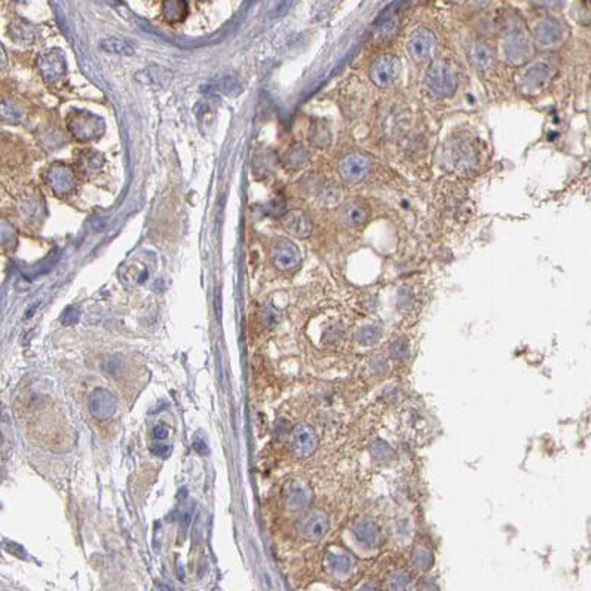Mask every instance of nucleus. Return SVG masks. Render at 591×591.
I'll return each instance as SVG.
<instances>
[{
    "mask_svg": "<svg viewBox=\"0 0 591 591\" xmlns=\"http://www.w3.org/2000/svg\"><path fill=\"white\" fill-rule=\"evenodd\" d=\"M535 55V42L522 30L508 33L501 42V56L508 66H523Z\"/></svg>",
    "mask_w": 591,
    "mask_h": 591,
    "instance_id": "obj_1",
    "label": "nucleus"
},
{
    "mask_svg": "<svg viewBox=\"0 0 591 591\" xmlns=\"http://www.w3.org/2000/svg\"><path fill=\"white\" fill-rule=\"evenodd\" d=\"M553 75V66L549 61L538 60L530 63L517 75V85L526 95H538L549 86Z\"/></svg>",
    "mask_w": 591,
    "mask_h": 591,
    "instance_id": "obj_2",
    "label": "nucleus"
},
{
    "mask_svg": "<svg viewBox=\"0 0 591 591\" xmlns=\"http://www.w3.org/2000/svg\"><path fill=\"white\" fill-rule=\"evenodd\" d=\"M425 85L432 95L448 98L452 97L458 88V75L450 64L437 61L428 68Z\"/></svg>",
    "mask_w": 591,
    "mask_h": 591,
    "instance_id": "obj_3",
    "label": "nucleus"
},
{
    "mask_svg": "<svg viewBox=\"0 0 591 591\" xmlns=\"http://www.w3.org/2000/svg\"><path fill=\"white\" fill-rule=\"evenodd\" d=\"M566 37L563 24L556 18H544L533 27V42L542 49H556Z\"/></svg>",
    "mask_w": 591,
    "mask_h": 591,
    "instance_id": "obj_4",
    "label": "nucleus"
},
{
    "mask_svg": "<svg viewBox=\"0 0 591 591\" xmlns=\"http://www.w3.org/2000/svg\"><path fill=\"white\" fill-rule=\"evenodd\" d=\"M401 63L398 56L393 54L381 55L379 59L371 64L370 68V79L371 82L379 86V88H389L394 85L400 76Z\"/></svg>",
    "mask_w": 591,
    "mask_h": 591,
    "instance_id": "obj_5",
    "label": "nucleus"
},
{
    "mask_svg": "<svg viewBox=\"0 0 591 591\" xmlns=\"http://www.w3.org/2000/svg\"><path fill=\"white\" fill-rule=\"evenodd\" d=\"M436 37L428 28L419 27L413 30L407 39V51L412 59L417 63L429 60L436 52Z\"/></svg>",
    "mask_w": 591,
    "mask_h": 591,
    "instance_id": "obj_6",
    "label": "nucleus"
},
{
    "mask_svg": "<svg viewBox=\"0 0 591 591\" xmlns=\"http://www.w3.org/2000/svg\"><path fill=\"white\" fill-rule=\"evenodd\" d=\"M68 128L71 134L78 140L90 141L103 134L105 122L91 113L82 112L78 117H71V119L68 121Z\"/></svg>",
    "mask_w": 591,
    "mask_h": 591,
    "instance_id": "obj_7",
    "label": "nucleus"
},
{
    "mask_svg": "<svg viewBox=\"0 0 591 591\" xmlns=\"http://www.w3.org/2000/svg\"><path fill=\"white\" fill-rule=\"evenodd\" d=\"M118 407V400L105 388H97L88 397V410L98 421H106Z\"/></svg>",
    "mask_w": 591,
    "mask_h": 591,
    "instance_id": "obj_8",
    "label": "nucleus"
},
{
    "mask_svg": "<svg viewBox=\"0 0 591 591\" xmlns=\"http://www.w3.org/2000/svg\"><path fill=\"white\" fill-rule=\"evenodd\" d=\"M370 171V161L364 155L352 153L347 157H343L339 165L340 177L348 183H359L363 181Z\"/></svg>",
    "mask_w": 591,
    "mask_h": 591,
    "instance_id": "obj_9",
    "label": "nucleus"
},
{
    "mask_svg": "<svg viewBox=\"0 0 591 591\" xmlns=\"http://www.w3.org/2000/svg\"><path fill=\"white\" fill-rule=\"evenodd\" d=\"M318 448V437L309 425H299L293 434V452L299 458L311 456Z\"/></svg>",
    "mask_w": 591,
    "mask_h": 591,
    "instance_id": "obj_10",
    "label": "nucleus"
},
{
    "mask_svg": "<svg viewBox=\"0 0 591 591\" xmlns=\"http://www.w3.org/2000/svg\"><path fill=\"white\" fill-rule=\"evenodd\" d=\"M48 183L55 193L66 195L75 189L76 179L68 167L63 164H55L48 172Z\"/></svg>",
    "mask_w": 591,
    "mask_h": 591,
    "instance_id": "obj_11",
    "label": "nucleus"
},
{
    "mask_svg": "<svg viewBox=\"0 0 591 591\" xmlns=\"http://www.w3.org/2000/svg\"><path fill=\"white\" fill-rule=\"evenodd\" d=\"M328 527L330 522L327 514H324L323 511H315L302 522L300 533L302 537L309 541H318L328 532Z\"/></svg>",
    "mask_w": 591,
    "mask_h": 591,
    "instance_id": "obj_12",
    "label": "nucleus"
},
{
    "mask_svg": "<svg viewBox=\"0 0 591 591\" xmlns=\"http://www.w3.org/2000/svg\"><path fill=\"white\" fill-rule=\"evenodd\" d=\"M369 207L363 203V201H351V203L345 204L339 213L340 223L347 227H358L366 223L369 217Z\"/></svg>",
    "mask_w": 591,
    "mask_h": 591,
    "instance_id": "obj_13",
    "label": "nucleus"
},
{
    "mask_svg": "<svg viewBox=\"0 0 591 591\" xmlns=\"http://www.w3.org/2000/svg\"><path fill=\"white\" fill-rule=\"evenodd\" d=\"M272 261L278 269L287 270L294 268L299 263L300 254L296 249V245L290 241H280L275 247H273Z\"/></svg>",
    "mask_w": 591,
    "mask_h": 591,
    "instance_id": "obj_14",
    "label": "nucleus"
},
{
    "mask_svg": "<svg viewBox=\"0 0 591 591\" xmlns=\"http://www.w3.org/2000/svg\"><path fill=\"white\" fill-rule=\"evenodd\" d=\"M39 68H40L42 75L45 79H48L51 82L60 80L63 78V75L66 73V66H64L63 55L59 51H51V52L45 54L43 56H40Z\"/></svg>",
    "mask_w": 591,
    "mask_h": 591,
    "instance_id": "obj_15",
    "label": "nucleus"
},
{
    "mask_svg": "<svg viewBox=\"0 0 591 591\" xmlns=\"http://www.w3.org/2000/svg\"><path fill=\"white\" fill-rule=\"evenodd\" d=\"M282 226L296 238H308L312 232V222L304 211H292L282 219Z\"/></svg>",
    "mask_w": 591,
    "mask_h": 591,
    "instance_id": "obj_16",
    "label": "nucleus"
},
{
    "mask_svg": "<svg viewBox=\"0 0 591 591\" xmlns=\"http://www.w3.org/2000/svg\"><path fill=\"white\" fill-rule=\"evenodd\" d=\"M470 61L477 70H487L494 64V54L484 43H474L470 48Z\"/></svg>",
    "mask_w": 591,
    "mask_h": 591,
    "instance_id": "obj_17",
    "label": "nucleus"
},
{
    "mask_svg": "<svg viewBox=\"0 0 591 591\" xmlns=\"http://www.w3.org/2000/svg\"><path fill=\"white\" fill-rule=\"evenodd\" d=\"M309 501H311V492L305 486L296 483L290 489H288L287 506L290 508H293V510L305 508L309 503Z\"/></svg>",
    "mask_w": 591,
    "mask_h": 591,
    "instance_id": "obj_18",
    "label": "nucleus"
},
{
    "mask_svg": "<svg viewBox=\"0 0 591 591\" xmlns=\"http://www.w3.org/2000/svg\"><path fill=\"white\" fill-rule=\"evenodd\" d=\"M354 533L357 539L364 544V545H374L379 541V529L378 526L369 522V520H363L359 522L355 527H354Z\"/></svg>",
    "mask_w": 591,
    "mask_h": 591,
    "instance_id": "obj_19",
    "label": "nucleus"
},
{
    "mask_svg": "<svg viewBox=\"0 0 591 591\" xmlns=\"http://www.w3.org/2000/svg\"><path fill=\"white\" fill-rule=\"evenodd\" d=\"M453 161L456 162V167L460 169H471L475 165V155L472 148L468 143H460L455 148L453 153Z\"/></svg>",
    "mask_w": 591,
    "mask_h": 591,
    "instance_id": "obj_20",
    "label": "nucleus"
},
{
    "mask_svg": "<svg viewBox=\"0 0 591 591\" xmlns=\"http://www.w3.org/2000/svg\"><path fill=\"white\" fill-rule=\"evenodd\" d=\"M100 47H102L103 51L110 52V54H118V55L133 54L131 43L126 42L125 39H121V37H109V39H106V40L100 43Z\"/></svg>",
    "mask_w": 591,
    "mask_h": 591,
    "instance_id": "obj_21",
    "label": "nucleus"
},
{
    "mask_svg": "<svg viewBox=\"0 0 591 591\" xmlns=\"http://www.w3.org/2000/svg\"><path fill=\"white\" fill-rule=\"evenodd\" d=\"M187 13V5L181 0H174V2H165L164 5V16L169 23H179L184 20Z\"/></svg>",
    "mask_w": 591,
    "mask_h": 591,
    "instance_id": "obj_22",
    "label": "nucleus"
},
{
    "mask_svg": "<svg viewBox=\"0 0 591 591\" xmlns=\"http://www.w3.org/2000/svg\"><path fill=\"white\" fill-rule=\"evenodd\" d=\"M382 336V330L378 326H366L358 330L357 340L362 345H373L376 343Z\"/></svg>",
    "mask_w": 591,
    "mask_h": 591,
    "instance_id": "obj_23",
    "label": "nucleus"
},
{
    "mask_svg": "<svg viewBox=\"0 0 591 591\" xmlns=\"http://www.w3.org/2000/svg\"><path fill=\"white\" fill-rule=\"evenodd\" d=\"M309 137H311V141L315 144V146H320V148H324L330 143V133H328V129L324 128L323 125L315 126L312 129V133H311Z\"/></svg>",
    "mask_w": 591,
    "mask_h": 591,
    "instance_id": "obj_24",
    "label": "nucleus"
},
{
    "mask_svg": "<svg viewBox=\"0 0 591 591\" xmlns=\"http://www.w3.org/2000/svg\"><path fill=\"white\" fill-rule=\"evenodd\" d=\"M79 321V311L76 308H67L64 311V314L61 315V323L64 326H70V324H76Z\"/></svg>",
    "mask_w": 591,
    "mask_h": 591,
    "instance_id": "obj_25",
    "label": "nucleus"
},
{
    "mask_svg": "<svg viewBox=\"0 0 591 591\" xmlns=\"http://www.w3.org/2000/svg\"><path fill=\"white\" fill-rule=\"evenodd\" d=\"M288 157H293V161L290 162L293 167H302L304 165L306 161H308V155H306V152L300 148V152H299V155H294V150H292L290 153H288Z\"/></svg>",
    "mask_w": 591,
    "mask_h": 591,
    "instance_id": "obj_26",
    "label": "nucleus"
},
{
    "mask_svg": "<svg viewBox=\"0 0 591 591\" xmlns=\"http://www.w3.org/2000/svg\"><path fill=\"white\" fill-rule=\"evenodd\" d=\"M152 453L153 455H156V456H161V458H165V456H168L169 455V452H171V448L169 446H165V444H155V446H152Z\"/></svg>",
    "mask_w": 591,
    "mask_h": 591,
    "instance_id": "obj_27",
    "label": "nucleus"
},
{
    "mask_svg": "<svg viewBox=\"0 0 591 591\" xmlns=\"http://www.w3.org/2000/svg\"><path fill=\"white\" fill-rule=\"evenodd\" d=\"M153 437L156 440H165L168 437V429H167V426H164V425L155 426V429H153Z\"/></svg>",
    "mask_w": 591,
    "mask_h": 591,
    "instance_id": "obj_28",
    "label": "nucleus"
},
{
    "mask_svg": "<svg viewBox=\"0 0 591 591\" xmlns=\"http://www.w3.org/2000/svg\"><path fill=\"white\" fill-rule=\"evenodd\" d=\"M193 449H195L198 453H203V455H207V453H208L207 444H205V441H203V440H196V441H193Z\"/></svg>",
    "mask_w": 591,
    "mask_h": 591,
    "instance_id": "obj_29",
    "label": "nucleus"
},
{
    "mask_svg": "<svg viewBox=\"0 0 591 591\" xmlns=\"http://www.w3.org/2000/svg\"><path fill=\"white\" fill-rule=\"evenodd\" d=\"M95 152H91V155H90V161H88V164H94V165H98V167H102V164H95V155H94ZM80 168H83V169H88V168H91L92 171H94V167L92 165H83V167H80Z\"/></svg>",
    "mask_w": 591,
    "mask_h": 591,
    "instance_id": "obj_30",
    "label": "nucleus"
}]
</instances>
